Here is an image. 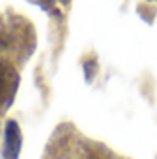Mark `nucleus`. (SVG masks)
<instances>
[{
    "instance_id": "1",
    "label": "nucleus",
    "mask_w": 157,
    "mask_h": 159,
    "mask_svg": "<svg viewBox=\"0 0 157 159\" xmlns=\"http://www.w3.org/2000/svg\"><path fill=\"white\" fill-rule=\"evenodd\" d=\"M20 129L15 120H9L6 124V144H4V159H17L20 152Z\"/></svg>"
}]
</instances>
